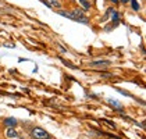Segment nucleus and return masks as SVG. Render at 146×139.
Segmentation results:
<instances>
[{"label":"nucleus","mask_w":146,"mask_h":139,"mask_svg":"<svg viewBox=\"0 0 146 139\" xmlns=\"http://www.w3.org/2000/svg\"><path fill=\"white\" fill-rule=\"evenodd\" d=\"M31 136L34 139H50V134L49 132H46L43 128L40 127H35L32 131H31Z\"/></svg>","instance_id":"obj_1"},{"label":"nucleus","mask_w":146,"mask_h":139,"mask_svg":"<svg viewBox=\"0 0 146 139\" xmlns=\"http://www.w3.org/2000/svg\"><path fill=\"white\" fill-rule=\"evenodd\" d=\"M6 136L10 139H14V138H18V132L14 129V127H9L7 131H6Z\"/></svg>","instance_id":"obj_3"},{"label":"nucleus","mask_w":146,"mask_h":139,"mask_svg":"<svg viewBox=\"0 0 146 139\" xmlns=\"http://www.w3.org/2000/svg\"><path fill=\"white\" fill-rule=\"evenodd\" d=\"M3 124L6 125V127H17V124H18V121H17V118H14V117H9V118H4V121H3Z\"/></svg>","instance_id":"obj_2"},{"label":"nucleus","mask_w":146,"mask_h":139,"mask_svg":"<svg viewBox=\"0 0 146 139\" xmlns=\"http://www.w3.org/2000/svg\"><path fill=\"white\" fill-rule=\"evenodd\" d=\"M109 103L111 104L113 107H117V109H118V111H120V113H121V111H123V106H121V104L118 103V102H115V100H113V99H109Z\"/></svg>","instance_id":"obj_5"},{"label":"nucleus","mask_w":146,"mask_h":139,"mask_svg":"<svg viewBox=\"0 0 146 139\" xmlns=\"http://www.w3.org/2000/svg\"><path fill=\"white\" fill-rule=\"evenodd\" d=\"M131 3H132V9H134L135 11H138L139 10V4H138V1L136 0H129Z\"/></svg>","instance_id":"obj_7"},{"label":"nucleus","mask_w":146,"mask_h":139,"mask_svg":"<svg viewBox=\"0 0 146 139\" xmlns=\"http://www.w3.org/2000/svg\"><path fill=\"white\" fill-rule=\"evenodd\" d=\"M118 1H121V3H128L129 0H118Z\"/></svg>","instance_id":"obj_11"},{"label":"nucleus","mask_w":146,"mask_h":139,"mask_svg":"<svg viewBox=\"0 0 146 139\" xmlns=\"http://www.w3.org/2000/svg\"><path fill=\"white\" fill-rule=\"evenodd\" d=\"M92 66H96V67H107L110 66V61H104V60H99V61H92Z\"/></svg>","instance_id":"obj_4"},{"label":"nucleus","mask_w":146,"mask_h":139,"mask_svg":"<svg viewBox=\"0 0 146 139\" xmlns=\"http://www.w3.org/2000/svg\"><path fill=\"white\" fill-rule=\"evenodd\" d=\"M110 1H111V3H114V4H118V3H120L118 0H110Z\"/></svg>","instance_id":"obj_10"},{"label":"nucleus","mask_w":146,"mask_h":139,"mask_svg":"<svg viewBox=\"0 0 146 139\" xmlns=\"http://www.w3.org/2000/svg\"><path fill=\"white\" fill-rule=\"evenodd\" d=\"M79 3H81V4H82V7L85 9V11H88V10L90 9V4L86 1V0H79Z\"/></svg>","instance_id":"obj_6"},{"label":"nucleus","mask_w":146,"mask_h":139,"mask_svg":"<svg viewBox=\"0 0 146 139\" xmlns=\"http://www.w3.org/2000/svg\"><path fill=\"white\" fill-rule=\"evenodd\" d=\"M102 78H113V74H102Z\"/></svg>","instance_id":"obj_9"},{"label":"nucleus","mask_w":146,"mask_h":139,"mask_svg":"<svg viewBox=\"0 0 146 139\" xmlns=\"http://www.w3.org/2000/svg\"><path fill=\"white\" fill-rule=\"evenodd\" d=\"M113 21H114V24L118 23V13L115 11V10L113 11Z\"/></svg>","instance_id":"obj_8"}]
</instances>
